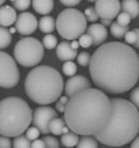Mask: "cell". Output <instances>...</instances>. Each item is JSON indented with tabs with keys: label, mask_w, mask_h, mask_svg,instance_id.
<instances>
[{
	"label": "cell",
	"mask_w": 139,
	"mask_h": 148,
	"mask_svg": "<svg viewBox=\"0 0 139 148\" xmlns=\"http://www.w3.org/2000/svg\"><path fill=\"white\" fill-rule=\"evenodd\" d=\"M111 113V99L108 95L101 89L88 87L69 99L65 121L78 135L94 136L107 125Z\"/></svg>",
	"instance_id": "obj_2"
},
{
	"label": "cell",
	"mask_w": 139,
	"mask_h": 148,
	"mask_svg": "<svg viewBox=\"0 0 139 148\" xmlns=\"http://www.w3.org/2000/svg\"><path fill=\"white\" fill-rule=\"evenodd\" d=\"M78 42H79L80 47L84 48V49L89 48L90 46H92V38L88 33H83L82 35H80Z\"/></svg>",
	"instance_id": "obj_29"
},
{
	"label": "cell",
	"mask_w": 139,
	"mask_h": 148,
	"mask_svg": "<svg viewBox=\"0 0 139 148\" xmlns=\"http://www.w3.org/2000/svg\"><path fill=\"white\" fill-rule=\"evenodd\" d=\"M88 66L94 85L108 93L129 91L139 80L138 54L120 42L101 45L92 54Z\"/></svg>",
	"instance_id": "obj_1"
},
{
	"label": "cell",
	"mask_w": 139,
	"mask_h": 148,
	"mask_svg": "<svg viewBox=\"0 0 139 148\" xmlns=\"http://www.w3.org/2000/svg\"><path fill=\"white\" fill-rule=\"evenodd\" d=\"M90 58H92V56L89 55V53H87V52H81L80 54H78L77 57H76V59H77V61H78V64H79L80 66H83V67L89 65Z\"/></svg>",
	"instance_id": "obj_27"
},
{
	"label": "cell",
	"mask_w": 139,
	"mask_h": 148,
	"mask_svg": "<svg viewBox=\"0 0 139 148\" xmlns=\"http://www.w3.org/2000/svg\"><path fill=\"white\" fill-rule=\"evenodd\" d=\"M94 8L99 18L113 20L119 14L120 2L119 0H97Z\"/></svg>",
	"instance_id": "obj_10"
},
{
	"label": "cell",
	"mask_w": 139,
	"mask_h": 148,
	"mask_svg": "<svg viewBox=\"0 0 139 148\" xmlns=\"http://www.w3.org/2000/svg\"><path fill=\"white\" fill-rule=\"evenodd\" d=\"M120 10L127 12L132 19L139 16V1L138 0H122L120 3Z\"/></svg>",
	"instance_id": "obj_18"
},
{
	"label": "cell",
	"mask_w": 139,
	"mask_h": 148,
	"mask_svg": "<svg viewBox=\"0 0 139 148\" xmlns=\"http://www.w3.org/2000/svg\"><path fill=\"white\" fill-rule=\"evenodd\" d=\"M31 147H33V148H37V147L44 148V147H46L45 141H44V140H40L39 138L35 139V140L32 141V143H31Z\"/></svg>",
	"instance_id": "obj_38"
},
{
	"label": "cell",
	"mask_w": 139,
	"mask_h": 148,
	"mask_svg": "<svg viewBox=\"0 0 139 148\" xmlns=\"http://www.w3.org/2000/svg\"><path fill=\"white\" fill-rule=\"evenodd\" d=\"M57 117V113L51 107L42 106L36 108L32 113V122L40 130L41 134H49V124L53 118Z\"/></svg>",
	"instance_id": "obj_9"
},
{
	"label": "cell",
	"mask_w": 139,
	"mask_h": 148,
	"mask_svg": "<svg viewBox=\"0 0 139 148\" xmlns=\"http://www.w3.org/2000/svg\"><path fill=\"white\" fill-rule=\"evenodd\" d=\"M15 59L24 67L36 66L44 56V46L34 37H24L16 44Z\"/></svg>",
	"instance_id": "obj_7"
},
{
	"label": "cell",
	"mask_w": 139,
	"mask_h": 148,
	"mask_svg": "<svg viewBox=\"0 0 139 148\" xmlns=\"http://www.w3.org/2000/svg\"><path fill=\"white\" fill-rule=\"evenodd\" d=\"M49 130L50 133H52L53 135H56V136H59L61 134H65L70 132V128L65 123V121L61 118H58V117H55L51 120L49 124Z\"/></svg>",
	"instance_id": "obj_17"
},
{
	"label": "cell",
	"mask_w": 139,
	"mask_h": 148,
	"mask_svg": "<svg viewBox=\"0 0 139 148\" xmlns=\"http://www.w3.org/2000/svg\"><path fill=\"white\" fill-rule=\"evenodd\" d=\"M111 21L112 20H108V19H101V24L104 25L105 27H106V26H110V25L112 24Z\"/></svg>",
	"instance_id": "obj_41"
},
{
	"label": "cell",
	"mask_w": 139,
	"mask_h": 148,
	"mask_svg": "<svg viewBox=\"0 0 139 148\" xmlns=\"http://www.w3.org/2000/svg\"><path fill=\"white\" fill-rule=\"evenodd\" d=\"M59 2L61 3V4L65 5V6L72 8V6L79 4V3L81 2V0H59Z\"/></svg>",
	"instance_id": "obj_37"
},
{
	"label": "cell",
	"mask_w": 139,
	"mask_h": 148,
	"mask_svg": "<svg viewBox=\"0 0 139 148\" xmlns=\"http://www.w3.org/2000/svg\"><path fill=\"white\" fill-rule=\"evenodd\" d=\"M110 31H111L112 35L114 37L122 38L129 31V27L128 26H122V25H119L117 22H114L110 25Z\"/></svg>",
	"instance_id": "obj_22"
},
{
	"label": "cell",
	"mask_w": 139,
	"mask_h": 148,
	"mask_svg": "<svg viewBox=\"0 0 139 148\" xmlns=\"http://www.w3.org/2000/svg\"><path fill=\"white\" fill-rule=\"evenodd\" d=\"M17 12L10 5L0 6V25L3 27H8L17 20Z\"/></svg>",
	"instance_id": "obj_15"
},
{
	"label": "cell",
	"mask_w": 139,
	"mask_h": 148,
	"mask_svg": "<svg viewBox=\"0 0 139 148\" xmlns=\"http://www.w3.org/2000/svg\"><path fill=\"white\" fill-rule=\"evenodd\" d=\"M5 2V0H0V6H2V4Z\"/></svg>",
	"instance_id": "obj_45"
},
{
	"label": "cell",
	"mask_w": 139,
	"mask_h": 148,
	"mask_svg": "<svg viewBox=\"0 0 139 148\" xmlns=\"http://www.w3.org/2000/svg\"><path fill=\"white\" fill-rule=\"evenodd\" d=\"M125 42H127L128 45H135V42H137V34L134 30L132 31H128L126 34H125Z\"/></svg>",
	"instance_id": "obj_34"
},
{
	"label": "cell",
	"mask_w": 139,
	"mask_h": 148,
	"mask_svg": "<svg viewBox=\"0 0 139 148\" xmlns=\"http://www.w3.org/2000/svg\"><path fill=\"white\" fill-rule=\"evenodd\" d=\"M8 147H12V142L8 139V137L0 135V148H8Z\"/></svg>",
	"instance_id": "obj_36"
},
{
	"label": "cell",
	"mask_w": 139,
	"mask_h": 148,
	"mask_svg": "<svg viewBox=\"0 0 139 148\" xmlns=\"http://www.w3.org/2000/svg\"><path fill=\"white\" fill-rule=\"evenodd\" d=\"M12 146L16 148H28L31 147V143H30V140L26 136H17L16 139L12 142Z\"/></svg>",
	"instance_id": "obj_25"
},
{
	"label": "cell",
	"mask_w": 139,
	"mask_h": 148,
	"mask_svg": "<svg viewBox=\"0 0 139 148\" xmlns=\"http://www.w3.org/2000/svg\"><path fill=\"white\" fill-rule=\"evenodd\" d=\"M84 16H85V18H86V20L92 23H94L99 19V16H98L94 8H87L84 12Z\"/></svg>",
	"instance_id": "obj_31"
},
{
	"label": "cell",
	"mask_w": 139,
	"mask_h": 148,
	"mask_svg": "<svg viewBox=\"0 0 139 148\" xmlns=\"http://www.w3.org/2000/svg\"><path fill=\"white\" fill-rule=\"evenodd\" d=\"M138 133H139V130H138Z\"/></svg>",
	"instance_id": "obj_48"
},
{
	"label": "cell",
	"mask_w": 139,
	"mask_h": 148,
	"mask_svg": "<svg viewBox=\"0 0 139 148\" xmlns=\"http://www.w3.org/2000/svg\"><path fill=\"white\" fill-rule=\"evenodd\" d=\"M56 55H57L58 59L61 61L74 60L77 57V50L73 49L69 42H61L59 45H57Z\"/></svg>",
	"instance_id": "obj_14"
},
{
	"label": "cell",
	"mask_w": 139,
	"mask_h": 148,
	"mask_svg": "<svg viewBox=\"0 0 139 148\" xmlns=\"http://www.w3.org/2000/svg\"><path fill=\"white\" fill-rule=\"evenodd\" d=\"M10 1H14V0H10Z\"/></svg>",
	"instance_id": "obj_47"
},
{
	"label": "cell",
	"mask_w": 139,
	"mask_h": 148,
	"mask_svg": "<svg viewBox=\"0 0 139 148\" xmlns=\"http://www.w3.org/2000/svg\"><path fill=\"white\" fill-rule=\"evenodd\" d=\"M78 142H79V137L78 134L75 132H67V133L63 134L61 136V144L65 147H74L77 146Z\"/></svg>",
	"instance_id": "obj_20"
},
{
	"label": "cell",
	"mask_w": 139,
	"mask_h": 148,
	"mask_svg": "<svg viewBox=\"0 0 139 148\" xmlns=\"http://www.w3.org/2000/svg\"><path fill=\"white\" fill-rule=\"evenodd\" d=\"M90 87V82L86 77L82 75H74L70 77V79L65 82V92L67 96H73L79 91Z\"/></svg>",
	"instance_id": "obj_12"
},
{
	"label": "cell",
	"mask_w": 139,
	"mask_h": 148,
	"mask_svg": "<svg viewBox=\"0 0 139 148\" xmlns=\"http://www.w3.org/2000/svg\"><path fill=\"white\" fill-rule=\"evenodd\" d=\"M16 29L22 35H30L39 27V22L33 14L25 12L18 16L16 20Z\"/></svg>",
	"instance_id": "obj_11"
},
{
	"label": "cell",
	"mask_w": 139,
	"mask_h": 148,
	"mask_svg": "<svg viewBox=\"0 0 139 148\" xmlns=\"http://www.w3.org/2000/svg\"><path fill=\"white\" fill-rule=\"evenodd\" d=\"M32 6L37 14L46 16L53 10L54 1L53 0H32Z\"/></svg>",
	"instance_id": "obj_16"
},
{
	"label": "cell",
	"mask_w": 139,
	"mask_h": 148,
	"mask_svg": "<svg viewBox=\"0 0 139 148\" xmlns=\"http://www.w3.org/2000/svg\"><path fill=\"white\" fill-rule=\"evenodd\" d=\"M31 121V108L23 99L10 96L0 101V135L8 138L20 136Z\"/></svg>",
	"instance_id": "obj_5"
},
{
	"label": "cell",
	"mask_w": 139,
	"mask_h": 148,
	"mask_svg": "<svg viewBox=\"0 0 139 148\" xmlns=\"http://www.w3.org/2000/svg\"><path fill=\"white\" fill-rule=\"evenodd\" d=\"M20 72L15 59L8 53L0 51V87L12 88L18 85Z\"/></svg>",
	"instance_id": "obj_8"
},
{
	"label": "cell",
	"mask_w": 139,
	"mask_h": 148,
	"mask_svg": "<svg viewBox=\"0 0 139 148\" xmlns=\"http://www.w3.org/2000/svg\"><path fill=\"white\" fill-rule=\"evenodd\" d=\"M43 140L45 141L46 147H49V148H58L59 147L58 140L56 138H54L53 136H46Z\"/></svg>",
	"instance_id": "obj_33"
},
{
	"label": "cell",
	"mask_w": 139,
	"mask_h": 148,
	"mask_svg": "<svg viewBox=\"0 0 139 148\" xmlns=\"http://www.w3.org/2000/svg\"><path fill=\"white\" fill-rule=\"evenodd\" d=\"M55 27L61 37L67 40L79 38L87 29V20L84 14L76 8H65L55 21Z\"/></svg>",
	"instance_id": "obj_6"
},
{
	"label": "cell",
	"mask_w": 139,
	"mask_h": 148,
	"mask_svg": "<svg viewBox=\"0 0 139 148\" xmlns=\"http://www.w3.org/2000/svg\"><path fill=\"white\" fill-rule=\"evenodd\" d=\"M88 1H89V2H96L97 0H88Z\"/></svg>",
	"instance_id": "obj_46"
},
{
	"label": "cell",
	"mask_w": 139,
	"mask_h": 148,
	"mask_svg": "<svg viewBox=\"0 0 139 148\" xmlns=\"http://www.w3.org/2000/svg\"><path fill=\"white\" fill-rule=\"evenodd\" d=\"M130 99L137 108H139V87L135 88L133 91L131 92V95H130Z\"/></svg>",
	"instance_id": "obj_35"
},
{
	"label": "cell",
	"mask_w": 139,
	"mask_h": 148,
	"mask_svg": "<svg viewBox=\"0 0 139 148\" xmlns=\"http://www.w3.org/2000/svg\"><path fill=\"white\" fill-rule=\"evenodd\" d=\"M65 106H67V105L62 104V103H60V101H58L57 103H56V110H57V111H59V112H65Z\"/></svg>",
	"instance_id": "obj_39"
},
{
	"label": "cell",
	"mask_w": 139,
	"mask_h": 148,
	"mask_svg": "<svg viewBox=\"0 0 139 148\" xmlns=\"http://www.w3.org/2000/svg\"><path fill=\"white\" fill-rule=\"evenodd\" d=\"M112 113L107 125L94 138L103 145L119 147L132 142L138 134L139 111L131 101L111 99Z\"/></svg>",
	"instance_id": "obj_3"
},
{
	"label": "cell",
	"mask_w": 139,
	"mask_h": 148,
	"mask_svg": "<svg viewBox=\"0 0 139 148\" xmlns=\"http://www.w3.org/2000/svg\"><path fill=\"white\" fill-rule=\"evenodd\" d=\"M86 30V33H88L92 36V45H94V46L102 45L106 40L107 35H108L107 28L105 27L104 25L98 24V23H92L89 27H87Z\"/></svg>",
	"instance_id": "obj_13"
},
{
	"label": "cell",
	"mask_w": 139,
	"mask_h": 148,
	"mask_svg": "<svg viewBox=\"0 0 139 148\" xmlns=\"http://www.w3.org/2000/svg\"><path fill=\"white\" fill-rule=\"evenodd\" d=\"M131 147L135 148V147H138L139 148V137H135L134 140L132 141V144H131Z\"/></svg>",
	"instance_id": "obj_40"
},
{
	"label": "cell",
	"mask_w": 139,
	"mask_h": 148,
	"mask_svg": "<svg viewBox=\"0 0 139 148\" xmlns=\"http://www.w3.org/2000/svg\"><path fill=\"white\" fill-rule=\"evenodd\" d=\"M25 91L35 104L43 106L52 104L59 99L63 91V79L54 67L35 66L26 76Z\"/></svg>",
	"instance_id": "obj_4"
},
{
	"label": "cell",
	"mask_w": 139,
	"mask_h": 148,
	"mask_svg": "<svg viewBox=\"0 0 139 148\" xmlns=\"http://www.w3.org/2000/svg\"><path fill=\"white\" fill-rule=\"evenodd\" d=\"M39 28L43 33H51L55 29V21L50 16H44L39 22Z\"/></svg>",
	"instance_id": "obj_19"
},
{
	"label": "cell",
	"mask_w": 139,
	"mask_h": 148,
	"mask_svg": "<svg viewBox=\"0 0 139 148\" xmlns=\"http://www.w3.org/2000/svg\"><path fill=\"white\" fill-rule=\"evenodd\" d=\"M77 146L79 148H97L99 144H98V140L96 138H92L90 136H83L81 139H79Z\"/></svg>",
	"instance_id": "obj_23"
},
{
	"label": "cell",
	"mask_w": 139,
	"mask_h": 148,
	"mask_svg": "<svg viewBox=\"0 0 139 148\" xmlns=\"http://www.w3.org/2000/svg\"><path fill=\"white\" fill-rule=\"evenodd\" d=\"M77 72V65L75 62H73V60H69L65 61L62 65V73L67 77L74 76Z\"/></svg>",
	"instance_id": "obj_26"
},
{
	"label": "cell",
	"mask_w": 139,
	"mask_h": 148,
	"mask_svg": "<svg viewBox=\"0 0 139 148\" xmlns=\"http://www.w3.org/2000/svg\"><path fill=\"white\" fill-rule=\"evenodd\" d=\"M116 19H117L116 22L118 23L119 25H122V26H129L130 22H131V20H132L131 16L125 12H119L118 15H117Z\"/></svg>",
	"instance_id": "obj_30"
},
{
	"label": "cell",
	"mask_w": 139,
	"mask_h": 148,
	"mask_svg": "<svg viewBox=\"0 0 139 148\" xmlns=\"http://www.w3.org/2000/svg\"><path fill=\"white\" fill-rule=\"evenodd\" d=\"M134 31L136 32V34H137V42H135V47L136 48H139V28H137V29H134Z\"/></svg>",
	"instance_id": "obj_43"
},
{
	"label": "cell",
	"mask_w": 139,
	"mask_h": 148,
	"mask_svg": "<svg viewBox=\"0 0 139 148\" xmlns=\"http://www.w3.org/2000/svg\"><path fill=\"white\" fill-rule=\"evenodd\" d=\"M16 31H17V29H16V27H15V28H12V29L10 30V33H14V32H16Z\"/></svg>",
	"instance_id": "obj_44"
},
{
	"label": "cell",
	"mask_w": 139,
	"mask_h": 148,
	"mask_svg": "<svg viewBox=\"0 0 139 148\" xmlns=\"http://www.w3.org/2000/svg\"><path fill=\"white\" fill-rule=\"evenodd\" d=\"M30 3H31V0H14L12 6L16 10L23 12V10H26L27 8H29Z\"/></svg>",
	"instance_id": "obj_28"
},
{
	"label": "cell",
	"mask_w": 139,
	"mask_h": 148,
	"mask_svg": "<svg viewBox=\"0 0 139 148\" xmlns=\"http://www.w3.org/2000/svg\"><path fill=\"white\" fill-rule=\"evenodd\" d=\"M70 44H71V46H72V48H73L74 50H78V48L80 47L79 42H78V40H74L73 42H71Z\"/></svg>",
	"instance_id": "obj_42"
},
{
	"label": "cell",
	"mask_w": 139,
	"mask_h": 148,
	"mask_svg": "<svg viewBox=\"0 0 139 148\" xmlns=\"http://www.w3.org/2000/svg\"><path fill=\"white\" fill-rule=\"evenodd\" d=\"M43 46L48 50H52L55 47H57V38L56 36L51 33H47L45 36L43 37Z\"/></svg>",
	"instance_id": "obj_24"
},
{
	"label": "cell",
	"mask_w": 139,
	"mask_h": 148,
	"mask_svg": "<svg viewBox=\"0 0 139 148\" xmlns=\"http://www.w3.org/2000/svg\"><path fill=\"white\" fill-rule=\"evenodd\" d=\"M12 42V33L10 30L0 25V49H5Z\"/></svg>",
	"instance_id": "obj_21"
},
{
	"label": "cell",
	"mask_w": 139,
	"mask_h": 148,
	"mask_svg": "<svg viewBox=\"0 0 139 148\" xmlns=\"http://www.w3.org/2000/svg\"><path fill=\"white\" fill-rule=\"evenodd\" d=\"M41 132L36 126H32V127H28L26 130V137L29 139L30 141H33L40 137Z\"/></svg>",
	"instance_id": "obj_32"
}]
</instances>
